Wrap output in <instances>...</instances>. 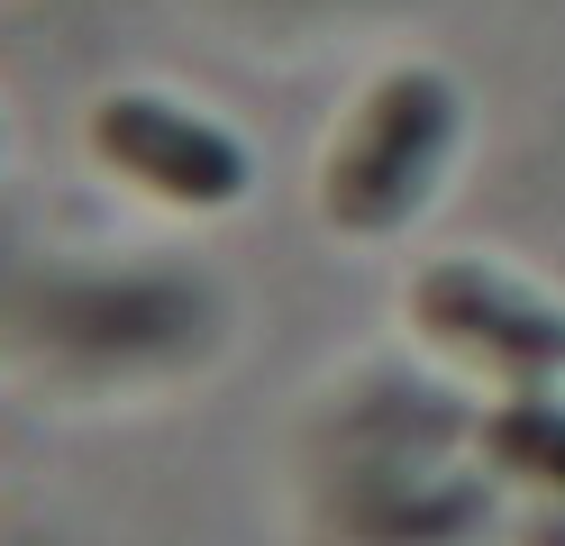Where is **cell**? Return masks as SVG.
Wrapping results in <instances>:
<instances>
[{"label":"cell","mask_w":565,"mask_h":546,"mask_svg":"<svg viewBox=\"0 0 565 546\" xmlns=\"http://www.w3.org/2000/svg\"><path fill=\"white\" fill-rule=\"evenodd\" d=\"M456 137H466V92L447 83L438 64H393L356 92V109L329 128L320 156V218L338 237H393L411 228L429 192L456 164Z\"/></svg>","instance_id":"cell-1"},{"label":"cell","mask_w":565,"mask_h":546,"mask_svg":"<svg viewBox=\"0 0 565 546\" xmlns=\"http://www.w3.org/2000/svg\"><path fill=\"white\" fill-rule=\"evenodd\" d=\"M92 156L100 173L137 182L164 210H237L256 156L237 146V128H220L210 109H183L164 92H110L92 100Z\"/></svg>","instance_id":"cell-3"},{"label":"cell","mask_w":565,"mask_h":546,"mask_svg":"<svg viewBox=\"0 0 565 546\" xmlns=\"http://www.w3.org/2000/svg\"><path fill=\"white\" fill-rule=\"evenodd\" d=\"M483 447L502 456L511 473H529V483H556L565 492V392H511L502 410L483 419Z\"/></svg>","instance_id":"cell-4"},{"label":"cell","mask_w":565,"mask_h":546,"mask_svg":"<svg viewBox=\"0 0 565 546\" xmlns=\"http://www.w3.org/2000/svg\"><path fill=\"white\" fill-rule=\"evenodd\" d=\"M411 328L419 346L466 364L502 392H547L565 383V301L520 282L483 255H429L411 274Z\"/></svg>","instance_id":"cell-2"}]
</instances>
